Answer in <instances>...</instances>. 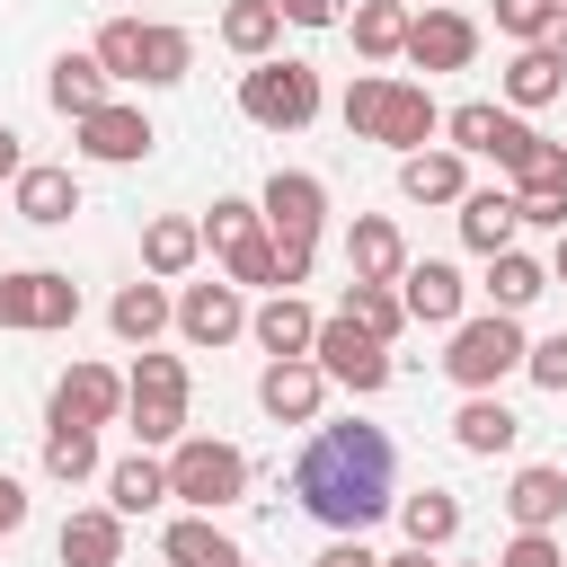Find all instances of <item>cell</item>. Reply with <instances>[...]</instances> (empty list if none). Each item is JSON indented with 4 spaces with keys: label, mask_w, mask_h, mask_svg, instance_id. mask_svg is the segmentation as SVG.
Segmentation results:
<instances>
[{
    "label": "cell",
    "mask_w": 567,
    "mask_h": 567,
    "mask_svg": "<svg viewBox=\"0 0 567 567\" xmlns=\"http://www.w3.org/2000/svg\"><path fill=\"white\" fill-rule=\"evenodd\" d=\"M346 275H354V284H399V275H408V239H399L390 213H354V230H346Z\"/></svg>",
    "instance_id": "ac0fdd59"
},
{
    "label": "cell",
    "mask_w": 567,
    "mask_h": 567,
    "mask_svg": "<svg viewBox=\"0 0 567 567\" xmlns=\"http://www.w3.org/2000/svg\"><path fill=\"white\" fill-rule=\"evenodd\" d=\"M124 416V372L106 363H71L53 381V425H115Z\"/></svg>",
    "instance_id": "2e32d148"
},
{
    "label": "cell",
    "mask_w": 567,
    "mask_h": 567,
    "mask_svg": "<svg viewBox=\"0 0 567 567\" xmlns=\"http://www.w3.org/2000/svg\"><path fill=\"white\" fill-rule=\"evenodd\" d=\"M71 319H80V284H71L62 266H18V275H0V328L44 337V328H71Z\"/></svg>",
    "instance_id": "ba28073f"
},
{
    "label": "cell",
    "mask_w": 567,
    "mask_h": 567,
    "mask_svg": "<svg viewBox=\"0 0 567 567\" xmlns=\"http://www.w3.org/2000/svg\"><path fill=\"white\" fill-rule=\"evenodd\" d=\"M44 478H62V487L97 478V425H44Z\"/></svg>",
    "instance_id": "d590c367"
},
{
    "label": "cell",
    "mask_w": 567,
    "mask_h": 567,
    "mask_svg": "<svg viewBox=\"0 0 567 567\" xmlns=\"http://www.w3.org/2000/svg\"><path fill=\"white\" fill-rule=\"evenodd\" d=\"M239 567H248V558H239Z\"/></svg>",
    "instance_id": "9f6ffc18"
},
{
    "label": "cell",
    "mask_w": 567,
    "mask_h": 567,
    "mask_svg": "<svg viewBox=\"0 0 567 567\" xmlns=\"http://www.w3.org/2000/svg\"><path fill=\"white\" fill-rule=\"evenodd\" d=\"M239 115H248V124H266V133H301V124L319 115V71H310V62H292V53L248 62V71H239Z\"/></svg>",
    "instance_id": "5b68a950"
},
{
    "label": "cell",
    "mask_w": 567,
    "mask_h": 567,
    "mask_svg": "<svg viewBox=\"0 0 567 567\" xmlns=\"http://www.w3.org/2000/svg\"><path fill=\"white\" fill-rule=\"evenodd\" d=\"M18 168H27V151H18V133L0 124V177H18Z\"/></svg>",
    "instance_id": "f907efd6"
},
{
    "label": "cell",
    "mask_w": 567,
    "mask_h": 567,
    "mask_svg": "<svg viewBox=\"0 0 567 567\" xmlns=\"http://www.w3.org/2000/svg\"><path fill=\"white\" fill-rule=\"evenodd\" d=\"M399 301H408V319H416V328H461L470 284H461V266H452V257H408Z\"/></svg>",
    "instance_id": "7c38bea8"
},
{
    "label": "cell",
    "mask_w": 567,
    "mask_h": 567,
    "mask_svg": "<svg viewBox=\"0 0 567 567\" xmlns=\"http://www.w3.org/2000/svg\"><path fill=\"white\" fill-rule=\"evenodd\" d=\"M106 505L133 523V514H151V505H168V461H151V452H124L115 470H106Z\"/></svg>",
    "instance_id": "4dcf8cb0"
},
{
    "label": "cell",
    "mask_w": 567,
    "mask_h": 567,
    "mask_svg": "<svg viewBox=\"0 0 567 567\" xmlns=\"http://www.w3.org/2000/svg\"><path fill=\"white\" fill-rule=\"evenodd\" d=\"M195 257H204V221H186V213H159V221L142 230V275L177 284V275H186Z\"/></svg>",
    "instance_id": "83f0119b"
},
{
    "label": "cell",
    "mask_w": 567,
    "mask_h": 567,
    "mask_svg": "<svg viewBox=\"0 0 567 567\" xmlns=\"http://www.w3.org/2000/svg\"><path fill=\"white\" fill-rule=\"evenodd\" d=\"M399 195H408V204H461V195H470V159H461L452 142H443V151H408V159H399Z\"/></svg>",
    "instance_id": "7402d4cb"
},
{
    "label": "cell",
    "mask_w": 567,
    "mask_h": 567,
    "mask_svg": "<svg viewBox=\"0 0 567 567\" xmlns=\"http://www.w3.org/2000/svg\"><path fill=\"white\" fill-rule=\"evenodd\" d=\"M284 27H337V0H275Z\"/></svg>",
    "instance_id": "7dc6e473"
},
{
    "label": "cell",
    "mask_w": 567,
    "mask_h": 567,
    "mask_svg": "<svg viewBox=\"0 0 567 567\" xmlns=\"http://www.w3.org/2000/svg\"><path fill=\"white\" fill-rule=\"evenodd\" d=\"M124 425H133L142 452L186 434V354H151L142 346V363L124 372Z\"/></svg>",
    "instance_id": "277c9868"
},
{
    "label": "cell",
    "mask_w": 567,
    "mask_h": 567,
    "mask_svg": "<svg viewBox=\"0 0 567 567\" xmlns=\"http://www.w3.org/2000/svg\"><path fill=\"white\" fill-rule=\"evenodd\" d=\"M523 372H532L540 390H567V328H558V337H540V346L523 354Z\"/></svg>",
    "instance_id": "ee69618b"
},
{
    "label": "cell",
    "mask_w": 567,
    "mask_h": 567,
    "mask_svg": "<svg viewBox=\"0 0 567 567\" xmlns=\"http://www.w3.org/2000/svg\"><path fill=\"white\" fill-rule=\"evenodd\" d=\"M514 434H523V416H514L496 390H470V399H461V416H452V443H461V452H478V461L514 452Z\"/></svg>",
    "instance_id": "cb8c5ba5"
},
{
    "label": "cell",
    "mask_w": 567,
    "mask_h": 567,
    "mask_svg": "<svg viewBox=\"0 0 567 567\" xmlns=\"http://www.w3.org/2000/svg\"><path fill=\"white\" fill-rule=\"evenodd\" d=\"M496 567H567V549H558L549 532H514V540L496 549Z\"/></svg>",
    "instance_id": "7bdbcfd3"
},
{
    "label": "cell",
    "mask_w": 567,
    "mask_h": 567,
    "mask_svg": "<svg viewBox=\"0 0 567 567\" xmlns=\"http://www.w3.org/2000/svg\"><path fill=\"white\" fill-rule=\"evenodd\" d=\"M540 53H549V62H558V71H567V9H558V18H549V35H540Z\"/></svg>",
    "instance_id": "681fc988"
},
{
    "label": "cell",
    "mask_w": 567,
    "mask_h": 567,
    "mask_svg": "<svg viewBox=\"0 0 567 567\" xmlns=\"http://www.w3.org/2000/svg\"><path fill=\"white\" fill-rule=\"evenodd\" d=\"M408 18H416L408 0H363V9L346 18V27H354V53H363V62H408Z\"/></svg>",
    "instance_id": "f1b7e54d"
},
{
    "label": "cell",
    "mask_w": 567,
    "mask_h": 567,
    "mask_svg": "<svg viewBox=\"0 0 567 567\" xmlns=\"http://www.w3.org/2000/svg\"><path fill=\"white\" fill-rule=\"evenodd\" d=\"M195 71V35L186 27H142V89H177Z\"/></svg>",
    "instance_id": "e575fe53"
},
{
    "label": "cell",
    "mask_w": 567,
    "mask_h": 567,
    "mask_svg": "<svg viewBox=\"0 0 567 567\" xmlns=\"http://www.w3.org/2000/svg\"><path fill=\"white\" fill-rule=\"evenodd\" d=\"M53 549H62V567H124V514L115 505H80V514H62Z\"/></svg>",
    "instance_id": "d6986e66"
},
{
    "label": "cell",
    "mask_w": 567,
    "mask_h": 567,
    "mask_svg": "<svg viewBox=\"0 0 567 567\" xmlns=\"http://www.w3.org/2000/svg\"><path fill=\"white\" fill-rule=\"evenodd\" d=\"M567 0H496V27L514 35V44H540L549 35V18H558Z\"/></svg>",
    "instance_id": "b9f144b4"
},
{
    "label": "cell",
    "mask_w": 567,
    "mask_h": 567,
    "mask_svg": "<svg viewBox=\"0 0 567 567\" xmlns=\"http://www.w3.org/2000/svg\"><path fill=\"white\" fill-rule=\"evenodd\" d=\"M505 186H514V195H567V142L532 133V151L505 168Z\"/></svg>",
    "instance_id": "74e56055"
},
{
    "label": "cell",
    "mask_w": 567,
    "mask_h": 567,
    "mask_svg": "<svg viewBox=\"0 0 567 567\" xmlns=\"http://www.w3.org/2000/svg\"><path fill=\"white\" fill-rule=\"evenodd\" d=\"M257 204H266V230L275 239H319V221H328V186L310 168H275Z\"/></svg>",
    "instance_id": "9a60e30c"
},
{
    "label": "cell",
    "mask_w": 567,
    "mask_h": 567,
    "mask_svg": "<svg viewBox=\"0 0 567 567\" xmlns=\"http://www.w3.org/2000/svg\"><path fill=\"white\" fill-rule=\"evenodd\" d=\"M89 53L106 62V80H142V18H106Z\"/></svg>",
    "instance_id": "f35d334b"
},
{
    "label": "cell",
    "mask_w": 567,
    "mask_h": 567,
    "mask_svg": "<svg viewBox=\"0 0 567 567\" xmlns=\"http://www.w3.org/2000/svg\"><path fill=\"white\" fill-rule=\"evenodd\" d=\"M540 292H549V266H540V257H523V248H496V257H487V310H514V319H523Z\"/></svg>",
    "instance_id": "f546056e"
},
{
    "label": "cell",
    "mask_w": 567,
    "mask_h": 567,
    "mask_svg": "<svg viewBox=\"0 0 567 567\" xmlns=\"http://www.w3.org/2000/svg\"><path fill=\"white\" fill-rule=\"evenodd\" d=\"M337 310H346L354 328H372L381 346L408 328V301H399V284H346V301H337Z\"/></svg>",
    "instance_id": "8d00e7d4"
},
{
    "label": "cell",
    "mask_w": 567,
    "mask_h": 567,
    "mask_svg": "<svg viewBox=\"0 0 567 567\" xmlns=\"http://www.w3.org/2000/svg\"><path fill=\"white\" fill-rule=\"evenodd\" d=\"M221 275H230L239 292H248V284H266V292H275V230H248L239 248H221Z\"/></svg>",
    "instance_id": "60d3db41"
},
{
    "label": "cell",
    "mask_w": 567,
    "mask_h": 567,
    "mask_svg": "<svg viewBox=\"0 0 567 567\" xmlns=\"http://www.w3.org/2000/svg\"><path fill=\"white\" fill-rule=\"evenodd\" d=\"M159 558H168V567H239V540H230L213 514H177V523L159 532Z\"/></svg>",
    "instance_id": "4316f807"
},
{
    "label": "cell",
    "mask_w": 567,
    "mask_h": 567,
    "mask_svg": "<svg viewBox=\"0 0 567 567\" xmlns=\"http://www.w3.org/2000/svg\"><path fill=\"white\" fill-rule=\"evenodd\" d=\"M337 115H346V133H354V142H390L399 159H408V151H425V142L443 133L434 89H425V80H390V71H363V80L346 89V106H337Z\"/></svg>",
    "instance_id": "7a4b0ae2"
},
{
    "label": "cell",
    "mask_w": 567,
    "mask_h": 567,
    "mask_svg": "<svg viewBox=\"0 0 567 567\" xmlns=\"http://www.w3.org/2000/svg\"><path fill=\"white\" fill-rule=\"evenodd\" d=\"M399 523L416 549H452L461 540V496L452 487H425V496H399Z\"/></svg>",
    "instance_id": "1f68e13d"
},
{
    "label": "cell",
    "mask_w": 567,
    "mask_h": 567,
    "mask_svg": "<svg viewBox=\"0 0 567 567\" xmlns=\"http://www.w3.org/2000/svg\"><path fill=\"white\" fill-rule=\"evenodd\" d=\"M381 567H434V549H416V540H408V549H399V558H381Z\"/></svg>",
    "instance_id": "816d5d0a"
},
{
    "label": "cell",
    "mask_w": 567,
    "mask_h": 567,
    "mask_svg": "<svg viewBox=\"0 0 567 567\" xmlns=\"http://www.w3.org/2000/svg\"><path fill=\"white\" fill-rule=\"evenodd\" d=\"M248 337H257L266 354H310V337H319V310H310L301 292H266V301L248 310Z\"/></svg>",
    "instance_id": "603a6c76"
},
{
    "label": "cell",
    "mask_w": 567,
    "mask_h": 567,
    "mask_svg": "<svg viewBox=\"0 0 567 567\" xmlns=\"http://www.w3.org/2000/svg\"><path fill=\"white\" fill-rule=\"evenodd\" d=\"M532 230H567V195H514Z\"/></svg>",
    "instance_id": "bcb514c9"
},
{
    "label": "cell",
    "mask_w": 567,
    "mask_h": 567,
    "mask_svg": "<svg viewBox=\"0 0 567 567\" xmlns=\"http://www.w3.org/2000/svg\"><path fill=\"white\" fill-rule=\"evenodd\" d=\"M408 9H434V0H408Z\"/></svg>",
    "instance_id": "db71d44e"
},
{
    "label": "cell",
    "mask_w": 567,
    "mask_h": 567,
    "mask_svg": "<svg viewBox=\"0 0 567 567\" xmlns=\"http://www.w3.org/2000/svg\"><path fill=\"white\" fill-rule=\"evenodd\" d=\"M549 284H567V230H558V257H549Z\"/></svg>",
    "instance_id": "f5cc1de1"
},
{
    "label": "cell",
    "mask_w": 567,
    "mask_h": 567,
    "mask_svg": "<svg viewBox=\"0 0 567 567\" xmlns=\"http://www.w3.org/2000/svg\"><path fill=\"white\" fill-rule=\"evenodd\" d=\"M248 230H266V204H239V195H213V213H204V248L221 257V248H239Z\"/></svg>",
    "instance_id": "ab89813d"
},
{
    "label": "cell",
    "mask_w": 567,
    "mask_h": 567,
    "mask_svg": "<svg viewBox=\"0 0 567 567\" xmlns=\"http://www.w3.org/2000/svg\"><path fill=\"white\" fill-rule=\"evenodd\" d=\"M168 496H177L186 514L239 505V496H248V452L221 443V434H177V443H168Z\"/></svg>",
    "instance_id": "3957f363"
},
{
    "label": "cell",
    "mask_w": 567,
    "mask_h": 567,
    "mask_svg": "<svg viewBox=\"0 0 567 567\" xmlns=\"http://www.w3.org/2000/svg\"><path fill=\"white\" fill-rule=\"evenodd\" d=\"M18 523H27V487H18V478H9V470H0V540H9V532H18Z\"/></svg>",
    "instance_id": "c3c4849f"
},
{
    "label": "cell",
    "mask_w": 567,
    "mask_h": 567,
    "mask_svg": "<svg viewBox=\"0 0 567 567\" xmlns=\"http://www.w3.org/2000/svg\"><path fill=\"white\" fill-rule=\"evenodd\" d=\"M505 514H514V532H549V523L567 514V470H558V461H532V470H514V487H505Z\"/></svg>",
    "instance_id": "d4e9b609"
},
{
    "label": "cell",
    "mask_w": 567,
    "mask_h": 567,
    "mask_svg": "<svg viewBox=\"0 0 567 567\" xmlns=\"http://www.w3.org/2000/svg\"><path fill=\"white\" fill-rule=\"evenodd\" d=\"M44 97H53V115H71V124H80V115H97V106L115 97V80H106V62H97V53H62V62L44 71Z\"/></svg>",
    "instance_id": "44dd1931"
},
{
    "label": "cell",
    "mask_w": 567,
    "mask_h": 567,
    "mask_svg": "<svg viewBox=\"0 0 567 567\" xmlns=\"http://www.w3.org/2000/svg\"><path fill=\"white\" fill-rule=\"evenodd\" d=\"M310 354H319V372H328L337 390H354V399H372V390H390V346H381L372 328H354L346 310H337V319H319V337H310Z\"/></svg>",
    "instance_id": "52a82bcc"
},
{
    "label": "cell",
    "mask_w": 567,
    "mask_h": 567,
    "mask_svg": "<svg viewBox=\"0 0 567 567\" xmlns=\"http://www.w3.org/2000/svg\"><path fill=\"white\" fill-rule=\"evenodd\" d=\"M275 35H284V9H275V0H230V9H221V44H230L239 62H266Z\"/></svg>",
    "instance_id": "d6a6232c"
},
{
    "label": "cell",
    "mask_w": 567,
    "mask_h": 567,
    "mask_svg": "<svg viewBox=\"0 0 567 567\" xmlns=\"http://www.w3.org/2000/svg\"><path fill=\"white\" fill-rule=\"evenodd\" d=\"M9 204H18V221L62 230V221L80 213V177H71V168H53V159H27V168L9 177Z\"/></svg>",
    "instance_id": "e0dca14e"
},
{
    "label": "cell",
    "mask_w": 567,
    "mask_h": 567,
    "mask_svg": "<svg viewBox=\"0 0 567 567\" xmlns=\"http://www.w3.org/2000/svg\"><path fill=\"white\" fill-rule=\"evenodd\" d=\"M523 354H532L523 319H514V310H478V319H461V328H452L443 372H452L461 390H496L505 372H523Z\"/></svg>",
    "instance_id": "8992f818"
},
{
    "label": "cell",
    "mask_w": 567,
    "mask_h": 567,
    "mask_svg": "<svg viewBox=\"0 0 567 567\" xmlns=\"http://www.w3.org/2000/svg\"><path fill=\"white\" fill-rule=\"evenodd\" d=\"M106 319H115V337H124V346H151L159 328H177V301H168V284H159V275H142V284H124V292L106 301Z\"/></svg>",
    "instance_id": "484cf974"
},
{
    "label": "cell",
    "mask_w": 567,
    "mask_h": 567,
    "mask_svg": "<svg viewBox=\"0 0 567 567\" xmlns=\"http://www.w3.org/2000/svg\"><path fill=\"white\" fill-rule=\"evenodd\" d=\"M177 337H186V346H230V337H248V301H239V284H230V275L186 284V292H177Z\"/></svg>",
    "instance_id": "4fadbf2b"
},
{
    "label": "cell",
    "mask_w": 567,
    "mask_h": 567,
    "mask_svg": "<svg viewBox=\"0 0 567 567\" xmlns=\"http://www.w3.org/2000/svg\"><path fill=\"white\" fill-rule=\"evenodd\" d=\"M558 89H567V71H558V62L540 53V44H523V53L505 62V106H514V115H532V106H549Z\"/></svg>",
    "instance_id": "836d02e7"
},
{
    "label": "cell",
    "mask_w": 567,
    "mask_h": 567,
    "mask_svg": "<svg viewBox=\"0 0 567 567\" xmlns=\"http://www.w3.org/2000/svg\"><path fill=\"white\" fill-rule=\"evenodd\" d=\"M71 133H80V159H97V168H133V159H151V142H159L151 115L124 106V97H106L97 115H80Z\"/></svg>",
    "instance_id": "8fae6325"
},
{
    "label": "cell",
    "mask_w": 567,
    "mask_h": 567,
    "mask_svg": "<svg viewBox=\"0 0 567 567\" xmlns=\"http://www.w3.org/2000/svg\"><path fill=\"white\" fill-rule=\"evenodd\" d=\"M310 567H381V558L363 549V532H337V540H328V549H319Z\"/></svg>",
    "instance_id": "f6af8a7d"
},
{
    "label": "cell",
    "mask_w": 567,
    "mask_h": 567,
    "mask_svg": "<svg viewBox=\"0 0 567 567\" xmlns=\"http://www.w3.org/2000/svg\"><path fill=\"white\" fill-rule=\"evenodd\" d=\"M470 53H478V27H470L461 9L434 0V9L408 18V62H416V71H470Z\"/></svg>",
    "instance_id": "5bb4252c"
},
{
    "label": "cell",
    "mask_w": 567,
    "mask_h": 567,
    "mask_svg": "<svg viewBox=\"0 0 567 567\" xmlns=\"http://www.w3.org/2000/svg\"><path fill=\"white\" fill-rule=\"evenodd\" d=\"M292 505L328 532H372L390 505H399V452L381 425L346 416V425H319L292 461Z\"/></svg>",
    "instance_id": "6da1fadb"
},
{
    "label": "cell",
    "mask_w": 567,
    "mask_h": 567,
    "mask_svg": "<svg viewBox=\"0 0 567 567\" xmlns=\"http://www.w3.org/2000/svg\"><path fill=\"white\" fill-rule=\"evenodd\" d=\"M319 399H328L319 354H266V372H257V408H266L275 425H319Z\"/></svg>",
    "instance_id": "30bf717a"
},
{
    "label": "cell",
    "mask_w": 567,
    "mask_h": 567,
    "mask_svg": "<svg viewBox=\"0 0 567 567\" xmlns=\"http://www.w3.org/2000/svg\"><path fill=\"white\" fill-rule=\"evenodd\" d=\"M443 133H452V151H461V159H496V168H514V159L532 151V124H523L514 106H496V97L452 106V115H443Z\"/></svg>",
    "instance_id": "9c48e42d"
},
{
    "label": "cell",
    "mask_w": 567,
    "mask_h": 567,
    "mask_svg": "<svg viewBox=\"0 0 567 567\" xmlns=\"http://www.w3.org/2000/svg\"><path fill=\"white\" fill-rule=\"evenodd\" d=\"M452 221H461V248L496 257V248H514V230H523V204H514V186H470Z\"/></svg>",
    "instance_id": "ffe728a7"
},
{
    "label": "cell",
    "mask_w": 567,
    "mask_h": 567,
    "mask_svg": "<svg viewBox=\"0 0 567 567\" xmlns=\"http://www.w3.org/2000/svg\"><path fill=\"white\" fill-rule=\"evenodd\" d=\"M487 567H496V558H487Z\"/></svg>",
    "instance_id": "11a10c76"
}]
</instances>
